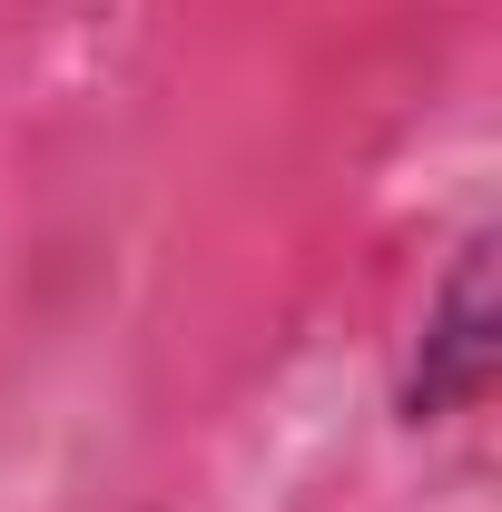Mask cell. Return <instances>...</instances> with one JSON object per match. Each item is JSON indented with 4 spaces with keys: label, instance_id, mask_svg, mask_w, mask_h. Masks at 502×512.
Instances as JSON below:
<instances>
[{
    "label": "cell",
    "instance_id": "obj_1",
    "mask_svg": "<svg viewBox=\"0 0 502 512\" xmlns=\"http://www.w3.org/2000/svg\"><path fill=\"white\" fill-rule=\"evenodd\" d=\"M483 375H493V296H483V247H463L424 316V345H414V414L483 404Z\"/></svg>",
    "mask_w": 502,
    "mask_h": 512
}]
</instances>
